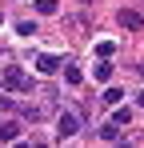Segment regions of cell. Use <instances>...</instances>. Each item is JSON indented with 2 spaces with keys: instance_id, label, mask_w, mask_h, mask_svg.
<instances>
[{
  "instance_id": "cell-1",
  "label": "cell",
  "mask_w": 144,
  "mask_h": 148,
  "mask_svg": "<svg viewBox=\"0 0 144 148\" xmlns=\"http://www.w3.org/2000/svg\"><path fill=\"white\" fill-rule=\"evenodd\" d=\"M4 88L8 92H32V80L24 68H4Z\"/></svg>"
},
{
  "instance_id": "cell-2",
  "label": "cell",
  "mask_w": 144,
  "mask_h": 148,
  "mask_svg": "<svg viewBox=\"0 0 144 148\" xmlns=\"http://www.w3.org/2000/svg\"><path fill=\"white\" fill-rule=\"evenodd\" d=\"M76 132H80V116H76V112H60V116H56V136L68 140V136H76Z\"/></svg>"
},
{
  "instance_id": "cell-3",
  "label": "cell",
  "mask_w": 144,
  "mask_h": 148,
  "mask_svg": "<svg viewBox=\"0 0 144 148\" xmlns=\"http://www.w3.org/2000/svg\"><path fill=\"white\" fill-rule=\"evenodd\" d=\"M16 136H20V124H16V120H4V124H0V140H4V144H12Z\"/></svg>"
},
{
  "instance_id": "cell-4",
  "label": "cell",
  "mask_w": 144,
  "mask_h": 148,
  "mask_svg": "<svg viewBox=\"0 0 144 148\" xmlns=\"http://www.w3.org/2000/svg\"><path fill=\"white\" fill-rule=\"evenodd\" d=\"M100 140H108V144H116V140H120V124H116V120H108L104 128H100Z\"/></svg>"
},
{
  "instance_id": "cell-5",
  "label": "cell",
  "mask_w": 144,
  "mask_h": 148,
  "mask_svg": "<svg viewBox=\"0 0 144 148\" xmlns=\"http://www.w3.org/2000/svg\"><path fill=\"white\" fill-rule=\"evenodd\" d=\"M36 68H40L44 76H52V72H60V60H56V56H40V60H36Z\"/></svg>"
},
{
  "instance_id": "cell-6",
  "label": "cell",
  "mask_w": 144,
  "mask_h": 148,
  "mask_svg": "<svg viewBox=\"0 0 144 148\" xmlns=\"http://www.w3.org/2000/svg\"><path fill=\"white\" fill-rule=\"evenodd\" d=\"M140 24H144V20H140V12H120V28H132V32H136Z\"/></svg>"
},
{
  "instance_id": "cell-7",
  "label": "cell",
  "mask_w": 144,
  "mask_h": 148,
  "mask_svg": "<svg viewBox=\"0 0 144 148\" xmlns=\"http://www.w3.org/2000/svg\"><path fill=\"white\" fill-rule=\"evenodd\" d=\"M112 52H116V44H112V40H100V44H96V56H100V60H108Z\"/></svg>"
},
{
  "instance_id": "cell-8",
  "label": "cell",
  "mask_w": 144,
  "mask_h": 148,
  "mask_svg": "<svg viewBox=\"0 0 144 148\" xmlns=\"http://www.w3.org/2000/svg\"><path fill=\"white\" fill-rule=\"evenodd\" d=\"M100 100H104V104H112V108H116L120 100H124V92H120V88H108V92H104V96H100Z\"/></svg>"
},
{
  "instance_id": "cell-9",
  "label": "cell",
  "mask_w": 144,
  "mask_h": 148,
  "mask_svg": "<svg viewBox=\"0 0 144 148\" xmlns=\"http://www.w3.org/2000/svg\"><path fill=\"white\" fill-rule=\"evenodd\" d=\"M36 12H40V16H52V12H56V0H36Z\"/></svg>"
},
{
  "instance_id": "cell-10",
  "label": "cell",
  "mask_w": 144,
  "mask_h": 148,
  "mask_svg": "<svg viewBox=\"0 0 144 148\" xmlns=\"http://www.w3.org/2000/svg\"><path fill=\"white\" fill-rule=\"evenodd\" d=\"M64 80H68V84H80L84 76H80V68H76V64H68V68H64Z\"/></svg>"
},
{
  "instance_id": "cell-11",
  "label": "cell",
  "mask_w": 144,
  "mask_h": 148,
  "mask_svg": "<svg viewBox=\"0 0 144 148\" xmlns=\"http://www.w3.org/2000/svg\"><path fill=\"white\" fill-rule=\"evenodd\" d=\"M112 120H116V124H120V128H124V124L132 120V112H128V108H116V112H112Z\"/></svg>"
},
{
  "instance_id": "cell-12",
  "label": "cell",
  "mask_w": 144,
  "mask_h": 148,
  "mask_svg": "<svg viewBox=\"0 0 144 148\" xmlns=\"http://www.w3.org/2000/svg\"><path fill=\"white\" fill-rule=\"evenodd\" d=\"M16 32H20V36H32V32H36V24H32V20H20V24H16Z\"/></svg>"
},
{
  "instance_id": "cell-13",
  "label": "cell",
  "mask_w": 144,
  "mask_h": 148,
  "mask_svg": "<svg viewBox=\"0 0 144 148\" xmlns=\"http://www.w3.org/2000/svg\"><path fill=\"white\" fill-rule=\"evenodd\" d=\"M112 76V64H96V80H108Z\"/></svg>"
},
{
  "instance_id": "cell-14",
  "label": "cell",
  "mask_w": 144,
  "mask_h": 148,
  "mask_svg": "<svg viewBox=\"0 0 144 148\" xmlns=\"http://www.w3.org/2000/svg\"><path fill=\"white\" fill-rule=\"evenodd\" d=\"M16 104H12V96H0V112H12Z\"/></svg>"
},
{
  "instance_id": "cell-15",
  "label": "cell",
  "mask_w": 144,
  "mask_h": 148,
  "mask_svg": "<svg viewBox=\"0 0 144 148\" xmlns=\"http://www.w3.org/2000/svg\"><path fill=\"white\" fill-rule=\"evenodd\" d=\"M140 108H144V92H140Z\"/></svg>"
},
{
  "instance_id": "cell-16",
  "label": "cell",
  "mask_w": 144,
  "mask_h": 148,
  "mask_svg": "<svg viewBox=\"0 0 144 148\" xmlns=\"http://www.w3.org/2000/svg\"><path fill=\"white\" fill-rule=\"evenodd\" d=\"M0 24H4V16H0Z\"/></svg>"
},
{
  "instance_id": "cell-17",
  "label": "cell",
  "mask_w": 144,
  "mask_h": 148,
  "mask_svg": "<svg viewBox=\"0 0 144 148\" xmlns=\"http://www.w3.org/2000/svg\"><path fill=\"white\" fill-rule=\"evenodd\" d=\"M140 72H144V64H140Z\"/></svg>"
}]
</instances>
